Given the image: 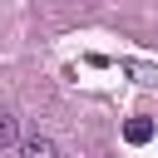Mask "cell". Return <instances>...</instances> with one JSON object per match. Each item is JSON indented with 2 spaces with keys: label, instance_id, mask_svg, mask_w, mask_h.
<instances>
[{
  "label": "cell",
  "instance_id": "obj_1",
  "mask_svg": "<svg viewBox=\"0 0 158 158\" xmlns=\"http://www.w3.org/2000/svg\"><path fill=\"white\" fill-rule=\"evenodd\" d=\"M20 158H59V148H54V138L35 133V138H20Z\"/></svg>",
  "mask_w": 158,
  "mask_h": 158
},
{
  "label": "cell",
  "instance_id": "obj_2",
  "mask_svg": "<svg viewBox=\"0 0 158 158\" xmlns=\"http://www.w3.org/2000/svg\"><path fill=\"white\" fill-rule=\"evenodd\" d=\"M123 138H128V143H148V138H153V118H143V114L128 118V123H123Z\"/></svg>",
  "mask_w": 158,
  "mask_h": 158
},
{
  "label": "cell",
  "instance_id": "obj_3",
  "mask_svg": "<svg viewBox=\"0 0 158 158\" xmlns=\"http://www.w3.org/2000/svg\"><path fill=\"white\" fill-rule=\"evenodd\" d=\"M0 148H20V128H15V114H0Z\"/></svg>",
  "mask_w": 158,
  "mask_h": 158
}]
</instances>
